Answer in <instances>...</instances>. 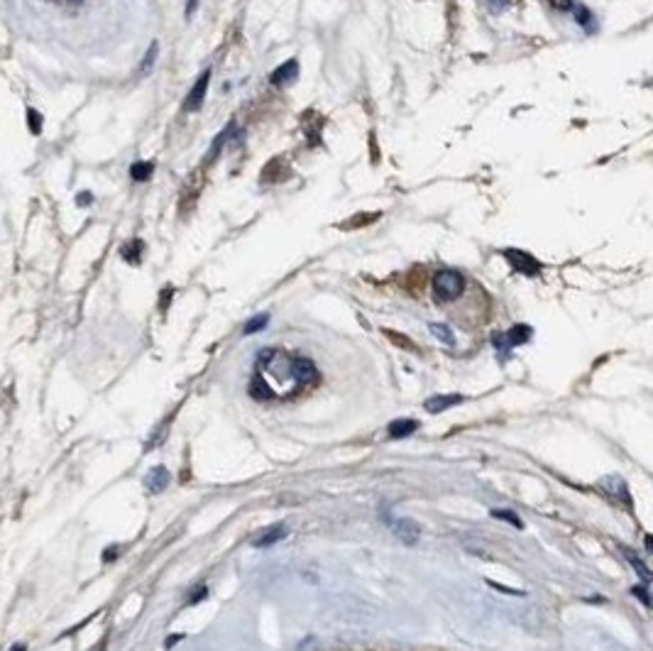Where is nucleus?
Segmentation results:
<instances>
[{"label":"nucleus","instance_id":"1","mask_svg":"<svg viewBox=\"0 0 653 651\" xmlns=\"http://www.w3.org/2000/svg\"><path fill=\"white\" fill-rule=\"evenodd\" d=\"M316 380H318V370L309 358L267 348L257 358V372L249 385V395L254 399L291 397L304 385H311Z\"/></svg>","mask_w":653,"mask_h":651},{"label":"nucleus","instance_id":"2","mask_svg":"<svg viewBox=\"0 0 653 651\" xmlns=\"http://www.w3.org/2000/svg\"><path fill=\"white\" fill-rule=\"evenodd\" d=\"M465 289V277L458 270H440L433 277V296L440 304L455 301Z\"/></svg>","mask_w":653,"mask_h":651},{"label":"nucleus","instance_id":"3","mask_svg":"<svg viewBox=\"0 0 653 651\" xmlns=\"http://www.w3.org/2000/svg\"><path fill=\"white\" fill-rule=\"evenodd\" d=\"M504 257L509 260V265H512L514 272H518V275H526V277H536L541 275V262L536 260V257H531L529 252L524 250H514V247H509V250H504Z\"/></svg>","mask_w":653,"mask_h":651},{"label":"nucleus","instance_id":"4","mask_svg":"<svg viewBox=\"0 0 653 651\" xmlns=\"http://www.w3.org/2000/svg\"><path fill=\"white\" fill-rule=\"evenodd\" d=\"M208 81H210V69H206L203 74L199 76V81H196V84H194V89H191L189 98L184 100V111H186V113L199 111L201 105H203L206 91H208Z\"/></svg>","mask_w":653,"mask_h":651},{"label":"nucleus","instance_id":"5","mask_svg":"<svg viewBox=\"0 0 653 651\" xmlns=\"http://www.w3.org/2000/svg\"><path fill=\"white\" fill-rule=\"evenodd\" d=\"M392 524V531H394V536L399 541H404V544H416L421 536V526L416 524L414 519H397V521H389Z\"/></svg>","mask_w":653,"mask_h":651},{"label":"nucleus","instance_id":"6","mask_svg":"<svg viewBox=\"0 0 653 651\" xmlns=\"http://www.w3.org/2000/svg\"><path fill=\"white\" fill-rule=\"evenodd\" d=\"M602 490L607 492L609 497H617L619 502H622L624 507H631V500H629V490H627V482L622 480L619 475H607L602 480Z\"/></svg>","mask_w":653,"mask_h":651},{"label":"nucleus","instance_id":"7","mask_svg":"<svg viewBox=\"0 0 653 651\" xmlns=\"http://www.w3.org/2000/svg\"><path fill=\"white\" fill-rule=\"evenodd\" d=\"M284 536H286L284 524H272V526H267L265 531H259V536H254L252 546L254 549H267V546H272V544H277V541H282Z\"/></svg>","mask_w":653,"mask_h":651},{"label":"nucleus","instance_id":"8","mask_svg":"<svg viewBox=\"0 0 653 651\" xmlns=\"http://www.w3.org/2000/svg\"><path fill=\"white\" fill-rule=\"evenodd\" d=\"M455 404H463V397L460 395H436L431 397V399H426V411H431V414H440V411L450 409V406Z\"/></svg>","mask_w":653,"mask_h":651},{"label":"nucleus","instance_id":"9","mask_svg":"<svg viewBox=\"0 0 653 651\" xmlns=\"http://www.w3.org/2000/svg\"><path fill=\"white\" fill-rule=\"evenodd\" d=\"M145 485H147V490L155 492V495H157V492H162L167 485H169V470H167V468H162V466L152 468V470L147 473V477H145Z\"/></svg>","mask_w":653,"mask_h":651},{"label":"nucleus","instance_id":"10","mask_svg":"<svg viewBox=\"0 0 653 651\" xmlns=\"http://www.w3.org/2000/svg\"><path fill=\"white\" fill-rule=\"evenodd\" d=\"M296 74H299V64H296V59L286 61V64H282L279 69L272 71V84L275 86H284V84H291V81L296 79Z\"/></svg>","mask_w":653,"mask_h":651},{"label":"nucleus","instance_id":"11","mask_svg":"<svg viewBox=\"0 0 653 651\" xmlns=\"http://www.w3.org/2000/svg\"><path fill=\"white\" fill-rule=\"evenodd\" d=\"M416 429H419V421L416 419H397L387 426V434L392 438H406V436H411Z\"/></svg>","mask_w":653,"mask_h":651},{"label":"nucleus","instance_id":"12","mask_svg":"<svg viewBox=\"0 0 653 651\" xmlns=\"http://www.w3.org/2000/svg\"><path fill=\"white\" fill-rule=\"evenodd\" d=\"M531 336H534V331H531V326H524V323L514 326V328H509V333H504V338H507L509 348L524 346V343L531 341Z\"/></svg>","mask_w":653,"mask_h":651},{"label":"nucleus","instance_id":"13","mask_svg":"<svg viewBox=\"0 0 653 651\" xmlns=\"http://www.w3.org/2000/svg\"><path fill=\"white\" fill-rule=\"evenodd\" d=\"M142 250H145V245H142V240H130L128 245H123V257L130 262V265H137V262L142 260Z\"/></svg>","mask_w":653,"mask_h":651},{"label":"nucleus","instance_id":"14","mask_svg":"<svg viewBox=\"0 0 653 651\" xmlns=\"http://www.w3.org/2000/svg\"><path fill=\"white\" fill-rule=\"evenodd\" d=\"M573 15H575V20H578V25L585 27V32L594 30V17L585 6H573Z\"/></svg>","mask_w":653,"mask_h":651},{"label":"nucleus","instance_id":"15","mask_svg":"<svg viewBox=\"0 0 653 651\" xmlns=\"http://www.w3.org/2000/svg\"><path fill=\"white\" fill-rule=\"evenodd\" d=\"M155 171V164L152 162H137V164L130 167V176L135 181H147Z\"/></svg>","mask_w":653,"mask_h":651},{"label":"nucleus","instance_id":"16","mask_svg":"<svg viewBox=\"0 0 653 651\" xmlns=\"http://www.w3.org/2000/svg\"><path fill=\"white\" fill-rule=\"evenodd\" d=\"M267 323H270V316H267V314H257V316H252V319H249L247 323L243 326V333H245V336H252V333L262 331Z\"/></svg>","mask_w":653,"mask_h":651},{"label":"nucleus","instance_id":"17","mask_svg":"<svg viewBox=\"0 0 653 651\" xmlns=\"http://www.w3.org/2000/svg\"><path fill=\"white\" fill-rule=\"evenodd\" d=\"M429 328H431V333H433V336L438 338V341L445 343V346H453V343H455V336H453V331H450L448 326H443V323H431Z\"/></svg>","mask_w":653,"mask_h":651},{"label":"nucleus","instance_id":"18","mask_svg":"<svg viewBox=\"0 0 653 651\" xmlns=\"http://www.w3.org/2000/svg\"><path fill=\"white\" fill-rule=\"evenodd\" d=\"M492 516H494V519H502V521H507V524L516 526V529H521V526H524V521L518 519V514H516V512H512V510H492Z\"/></svg>","mask_w":653,"mask_h":651},{"label":"nucleus","instance_id":"19","mask_svg":"<svg viewBox=\"0 0 653 651\" xmlns=\"http://www.w3.org/2000/svg\"><path fill=\"white\" fill-rule=\"evenodd\" d=\"M624 556H627V558H629V563H631V566H633V568H636V571H638V576L643 578V583H648V578H651V573H648V568L643 566V563L638 561V558L633 556L631 551H627V549H624Z\"/></svg>","mask_w":653,"mask_h":651},{"label":"nucleus","instance_id":"20","mask_svg":"<svg viewBox=\"0 0 653 651\" xmlns=\"http://www.w3.org/2000/svg\"><path fill=\"white\" fill-rule=\"evenodd\" d=\"M492 343H494V348H497V351L502 353V358H507L509 343H507V338H504V333H494V336H492Z\"/></svg>","mask_w":653,"mask_h":651},{"label":"nucleus","instance_id":"21","mask_svg":"<svg viewBox=\"0 0 653 651\" xmlns=\"http://www.w3.org/2000/svg\"><path fill=\"white\" fill-rule=\"evenodd\" d=\"M27 118H30V130L32 132H40L42 130V118L37 111H27Z\"/></svg>","mask_w":653,"mask_h":651},{"label":"nucleus","instance_id":"22","mask_svg":"<svg viewBox=\"0 0 653 651\" xmlns=\"http://www.w3.org/2000/svg\"><path fill=\"white\" fill-rule=\"evenodd\" d=\"M631 592H633V595H636V597H638V600H641V602H643V605H646V607H648V605H651V597H648V590H646V588H643V585H638V588H633V590H631Z\"/></svg>","mask_w":653,"mask_h":651},{"label":"nucleus","instance_id":"23","mask_svg":"<svg viewBox=\"0 0 653 651\" xmlns=\"http://www.w3.org/2000/svg\"><path fill=\"white\" fill-rule=\"evenodd\" d=\"M548 3L555 10H573V6H575L573 0H548Z\"/></svg>","mask_w":653,"mask_h":651},{"label":"nucleus","instance_id":"24","mask_svg":"<svg viewBox=\"0 0 653 651\" xmlns=\"http://www.w3.org/2000/svg\"><path fill=\"white\" fill-rule=\"evenodd\" d=\"M206 592H208V590H206V585H199V588H194V595L189 597V602H191V605H194V602L203 600V597H206Z\"/></svg>","mask_w":653,"mask_h":651},{"label":"nucleus","instance_id":"25","mask_svg":"<svg viewBox=\"0 0 653 651\" xmlns=\"http://www.w3.org/2000/svg\"><path fill=\"white\" fill-rule=\"evenodd\" d=\"M387 336L392 338V341H394V343H401V346H404V348H409V351H414V346H411V343L406 341L404 336H394V333H387Z\"/></svg>","mask_w":653,"mask_h":651},{"label":"nucleus","instance_id":"26","mask_svg":"<svg viewBox=\"0 0 653 651\" xmlns=\"http://www.w3.org/2000/svg\"><path fill=\"white\" fill-rule=\"evenodd\" d=\"M155 54H157V45H152V49H150V54H147V61L142 64V69H150L152 61H155Z\"/></svg>","mask_w":653,"mask_h":651},{"label":"nucleus","instance_id":"27","mask_svg":"<svg viewBox=\"0 0 653 651\" xmlns=\"http://www.w3.org/2000/svg\"><path fill=\"white\" fill-rule=\"evenodd\" d=\"M492 588H497V590H504L507 595H524L521 590H512V588H504V585H497V583H489Z\"/></svg>","mask_w":653,"mask_h":651},{"label":"nucleus","instance_id":"28","mask_svg":"<svg viewBox=\"0 0 653 651\" xmlns=\"http://www.w3.org/2000/svg\"><path fill=\"white\" fill-rule=\"evenodd\" d=\"M487 3H489L492 8H497V10H502V8L509 6V0H487Z\"/></svg>","mask_w":653,"mask_h":651},{"label":"nucleus","instance_id":"29","mask_svg":"<svg viewBox=\"0 0 653 651\" xmlns=\"http://www.w3.org/2000/svg\"><path fill=\"white\" fill-rule=\"evenodd\" d=\"M76 204H79V206H86V204H91V196H89V191H84V194H81L79 199H76Z\"/></svg>","mask_w":653,"mask_h":651},{"label":"nucleus","instance_id":"30","mask_svg":"<svg viewBox=\"0 0 653 651\" xmlns=\"http://www.w3.org/2000/svg\"><path fill=\"white\" fill-rule=\"evenodd\" d=\"M115 551H118V549H115V546H113V549H108V551H105V556H103L105 561H113V558L118 556V553H115Z\"/></svg>","mask_w":653,"mask_h":651},{"label":"nucleus","instance_id":"31","mask_svg":"<svg viewBox=\"0 0 653 651\" xmlns=\"http://www.w3.org/2000/svg\"><path fill=\"white\" fill-rule=\"evenodd\" d=\"M196 6H199V0H189V6H186V15H191V13L196 10Z\"/></svg>","mask_w":653,"mask_h":651},{"label":"nucleus","instance_id":"32","mask_svg":"<svg viewBox=\"0 0 653 651\" xmlns=\"http://www.w3.org/2000/svg\"><path fill=\"white\" fill-rule=\"evenodd\" d=\"M10 651H25V646H22V644H15V646H13Z\"/></svg>","mask_w":653,"mask_h":651}]
</instances>
